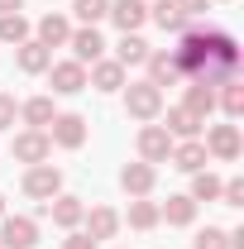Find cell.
Wrapping results in <instances>:
<instances>
[{
    "label": "cell",
    "instance_id": "cell-36",
    "mask_svg": "<svg viewBox=\"0 0 244 249\" xmlns=\"http://www.w3.org/2000/svg\"><path fill=\"white\" fill-rule=\"evenodd\" d=\"M19 5L24 0H0V15H19Z\"/></svg>",
    "mask_w": 244,
    "mask_h": 249
},
{
    "label": "cell",
    "instance_id": "cell-17",
    "mask_svg": "<svg viewBox=\"0 0 244 249\" xmlns=\"http://www.w3.org/2000/svg\"><path fill=\"white\" fill-rule=\"evenodd\" d=\"M87 87H96V91H120L124 87V67L115 58H96L91 72H87Z\"/></svg>",
    "mask_w": 244,
    "mask_h": 249
},
{
    "label": "cell",
    "instance_id": "cell-2",
    "mask_svg": "<svg viewBox=\"0 0 244 249\" xmlns=\"http://www.w3.org/2000/svg\"><path fill=\"white\" fill-rule=\"evenodd\" d=\"M124 110H129L134 120L153 124L163 115V87H153L149 77H144V82H129V87H124Z\"/></svg>",
    "mask_w": 244,
    "mask_h": 249
},
{
    "label": "cell",
    "instance_id": "cell-34",
    "mask_svg": "<svg viewBox=\"0 0 244 249\" xmlns=\"http://www.w3.org/2000/svg\"><path fill=\"white\" fill-rule=\"evenodd\" d=\"M62 249H101V245H96V240L87 235V230H72V235L62 240Z\"/></svg>",
    "mask_w": 244,
    "mask_h": 249
},
{
    "label": "cell",
    "instance_id": "cell-18",
    "mask_svg": "<svg viewBox=\"0 0 244 249\" xmlns=\"http://www.w3.org/2000/svg\"><path fill=\"white\" fill-rule=\"evenodd\" d=\"M82 225H87V235H91L96 245H101V240H115V230H120V211H110V206H91V211L82 216Z\"/></svg>",
    "mask_w": 244,
    "mask_h": 249
},
{
    "label": "cell",
    "instance_id": "cell-4",
    "mask_svg": "<svg viewBox=\"0 0 244 249\" xmlns=\"http://www.w3.org/2000/svg\"><path fill=\"white\" fill-rule=\"evenodd\" d=\"M10 154H15V163H48V154H53V139H48V129H24V134H15V144H10Z\"/></svg>",
    "mask_w": 244,
    "mask_h": 249
},
{
    "label": "cell",
    "instance_id": "cell-1",
    "mask_svg": "<svg viewBox=\"0 0 244 249\" xmlns=\"http://www.w3.org/2000/svg\"><path fill=\"white\" fill-rule=\"evenodd\" d=\"M173 58H177L182 82L225 87V82H235V72H240V43H235V34H225V29H196V24H192V29L177 38Z\"/></svg>",
    "mask_w": 244,
    "mask_h": 249
},
{
    "label": "cell",
    "instance_id": "cell-3",
    "mask_svg": "<svg viewBox=\"0 0 244 249\" xmlns=\"http://www.w3.org/2000/svg\"><path fill=\"white\" fill-rule=\"evenodd\" d=\"M38 220L34 216H0V249H34Z\"/></svg>",
    "mask_w": 244,
    "mask_h": 249
},
{
    "label": "cell",
    "instance_id": "cell-31",
    "mask_svg": "<svg viewBox=\"0 0 244 249\" xmlns=\"http://www.w3.org/2000/svg\"><path fill=\"white\" fill-rule=\"evenodd\" d=\"M192 249H230V230H220V225H206V230L192 240Z\"/></svg>",
    "mask_w": 244,
    "mask_h": 249
},
{
    "label": "cell",
    "instance_id": "cell-12",
    "mask_svg": "<svg viewBox=\"0 0 244 249\" xmlns=\"http://www.w3.org/2000/svg\"><path fill=\"white\" fill-rule=\"evenodd\" d=\"M149 82L153 87H173V82H182V72H177V58H173V48H149Z\"/></svg>",
    "mask_w": 244,
    "mask_h": 249
},
{
    "label": "cell",
    "instance_id": "cell-23",
    "mask_svg": "<svg viewBox=\"0 0 244 249\" xmlns=\"http://www.w3.org/2000/svg\"><path fill=\"white\" fill-rule=\"evenodd\" d=\"M15 58H19V72H48V62H53V48H43L38 38H24Z\"/></svg>",
    "mask_w": 244,
    "mask_h": 249
},
{
    "label": "cell",
    "instance_id": "cell-7",
    "mask_svg": "<svg viewBox=\"0 0 244 249\" xmlns=\"http://www.w3.org/2000/svg\"><path fill=\"white\" fill-rule=\"evenodd\" d=\"M48 82H53V91H58V96H77V91H87V67H82L77 58L48 62Z\"/></svg>",
    "mask_w": 244,
    "mask_h": 249
},
{
    "label": "cell",
    "instance_id": "cell-15",
    "mask_svg": "<svg viewBox=\"0 0 244 249\" xmlns=\"http://www.w3.org/2000/svg\"><path fill=\"white\" fill-rule=\"evenodd\" d=\"M163 129H168V134H173V139H196V134H201V115H192V110H187V106H163Z\"/></svg>",
    "mask_w": 244,
    "mask_h": 249
},
{
    "label": "cell",
    "instance_id": "cell-26",
    "mask_svg": "<svg viewBox=\"0 0 244 249\" xmlns=\"http://www.w3.org/2000/svg\"><path fill=\"white\" fill-rule=\"evenodd\" d=\"M124 220H129L134 230H153V225H158V201L134 196V201H129V211H124Z\"/></svg>",
    "mask_w": 244,
    "mask_h": 249
},
{
    "label": "cell",
    "instance_id": "cell-14",
    "mask_svg": "<svg viewBox=\"0 0 244 249\" xmlns=\"http://www.w3.org/2000/svg\"><path fill=\"white\" fill-rule=\"evenodd\" d=\"M43 211L53 216V225H62V230H77L82 225V216H87V206H82V196H53V201H43Z\"/></svg>",
    "mask_w": 244,
    "mask_h": 249
},
{
    "label": "cell",
    "instance_id": "cell-30",
    "mask_svg": "<svg viewBox=\"0 0 244 249\" xmlns=\"http://www.w3.org/2000/svg\"><path fill=\"white\" fill-rule=\"evenodd\" d=\"M220 110L235 120V115H244V87L240 82H225V91H220Z\"/></svg>",
    "mask_w": 244,
    "mask_h": 249
},
{
    "label": "cell",
    "instance_id": "cell-19",
    "mask_svg": "<svg viewBox=\"0 0 244 249\" xmlns=\"http://www.w3.org/2000/svg\"><path fill=\"white\" fill-rule=\"evenodd\" d=\"M149 19H153L163 34H187V29H192V19L177 10V0H158V5L149 10Z\"/></svg>",
    "mask_w": 244,
    "mask_h": 249
},
{
    "label": "cell",
    "instance_id": "cell-16",
    "mask_svg": "<svg viewBox=\"0 0 244 249\" xmlns=\"http://www.w3.org/2000/svg\"><path fill=\"white\" fill-rule=\"evenodd\" d=\"M153 182H158V173H153V163H144V158H139V163H124V168H120V187L129 192V196H149Z\"/></svg>",
    "mask_w": 244,
    "mask_h": 249
},
{
    "label": "cell",
    "instance_id": "cell-9",
    "mask_svg": "<svg viewBox=\"0 0 244 249\" xmlns=\"http://www.w3.org/2000/svg\"><path fill=\"white\" fill-rule=\"evenodd\" d=\"M48 139L58 144V149H82L87 144V120L82 115H53V124H48Z\"/></svg>",
    "mask_w": 244,
    "mask_h": 249
},
{
    "label": "cell",
    "instance_id": "cell-6",
    "mask_svg": "<svg viewBox=\"0 0 244 249\" xmlns=\"http://www.w3.org/2000/svg\"><path fill=\"white\" fill-rule=\"evenodd\" d=\"M62 192V173L53 168V163H34L29 173H24V196H34V201H53Z\"/></svg>",
    "mask_w": 244,
    "mask_h": 249
},
{
    "label": "cell",
    "instance_id": "cell-13",
    "mask_svg": "<svg viewBox=\"0 0 244 249\" xmlns=\"http://www.w3.org/2000/svg\"><path fill=\"white\" fill-rule=\"evenodd\" d=\"M168 163H173V168H182V173H201V168L211 163V154H206V144H201V139H177V144H173V154H168Z\"/></svg>",
    "mask_w": 244,
    "mask_h": 249
},
{
    "label": "cell",
    "instance_id": "cell-10",
    "mask_svg": "<svg viewBox=\"0 0 244 249\" xmlns=\"http://www.w3.org/2000/svg\"><path fill=\"white\" fill-rule=\"evenodd\" d=\"M173 144H177V139H173L163 124H144V129H139V158H144V163H168Z\"/></svg>",
    "mask_w": 244,
    "mask_h": 249
},
{
    "label": "cell",
    "instance_id": "cell-5",
    "mask_svg": "<svg viewBox=\"0 0 244 249\" xmlns=\"http://www.w3.org/2000/svg\"><path fill=\"white\" fill-rule=\"evenodd\" d=\"M201 144H206V154L220 158V163H235V158L244 154V139H240V129H235V124H211Z\"/></svg>",
    "mask_w": 244,
    "mask_h": 249
},
{
    "label": "cell",
    "instance_id": "cell-25",
    "mask_svg": "<svg viewBox=\"0 0 244 249\" xmlns=\"http://www.w3.org/2000/svg\"><path fill=\"white\" fill-rule=\"evenodd\" d=\"M182 106L192 110V115H211L215 110V87H196V82H187V96H182Z\"/></svg>",
    "mask_w": 244,
    "mask_h": 249
},
{
    "label": "cell",
    "instance_id": "cell-21",
    "mask_svg": "<svg viewBox=\"0 0 244 249\" xmlns=\"http://www.w3.org/2000/svg\"><path fill=\"white\" fill-rule=\"evenodd\" d=\"M53 115H58V110H53V96H29V101L19 106V120L29 124V129H48Z\"/></svg>",
    "mask_w": 244,
    "mask_h": 249
},
{
    "label": "cell",
    "instance_id": "cell-28",
    "mask_svg": "<svg viewBox=\"0 0 244 249\" xmlns=\"http://www.w3.org/2000/svg\"><path fill=\"white\" fill-rule=\"evenodd\" d=\"M24 38H29V19L24 15H0V43H15L19 48Z\"/></svg>",
    "mask_w": 244,
    "mask_h": 249
},
{
    "label": "cell",
    "instance_id": "cell-35",
    "mask_svg": "<svg viewBox=\"0 0 244 249\" xmlns=\"http://www.w3.org/2000/svg\"><path fill=\"white\" fill-rule=\"evenodd\" d=\"M206 5H211V0H177V10H182L187 19H196V15H201Z\"/></svg>",
    "mask_w": 244,
    "mask_h": 249
},
{
    "label": "cell",
    "instance_id": "cell-11",
    "mask_svg": "<svg viewBox=\"0 0 244 249\" xmlns=\"http://www.w3.org/2000/svg\"><path fill=\"white\" fill-rule=\"evenodd\" d=\"M67 48H72V58L82 62H96V58H105V38H101V29L96 24H82V29H72V38H67Z\"/></svg>",
    "mask_w": 244,
    "mask_h": 249
},
{
    "label": "cell",
    "instance_id": "cell-32",
    "mask_svg": "<svg viewBox=\"0 0 244 249\" xmlns=\"http://www.w3.org/2000/svg\"><path fill=\"white\" fill-rule=\"evenodd\" d=\"M220 201H225V206H244V182H240V178L220 182Z\"/></svg>",
    "mask_w": 244,
    "mask_h": 249
},
{
    "label": "cell",
    "instance_id": "cell-27",
    "mask_svg": "<svg viewBox=\"0 0 244 249\" xmlns=\"http://www.w3.org/2000/svg\"><path fill=\"white\" fill-rule=\"evenodd\" d=\"M192 201H215L220 196V178H215L211 168H201V173H192V192H187Z\"/></svg>",
    "mask_w": 244,
    "mask_h": 249
},
{
    "label": "cell",
    "instance_id": "cell-29",
    "mask_svg": "<svg viewBox=\"0 0 244 249\" xmlns=\"http://www.w3.org/2000/svg\"><path fill=\"white\" fill-rule=\"evenodd\" d=\"M105 10H110V0H72V15H77L82 24H101Z\"/></svg>",
    "mask_w": 244,
    "mask_h": 249
},
{
    "label": "cell",
    "instance_id": "cell-8",
    "mask_svg": "<svg viewBox=\"0 0 244 249\" xmlns=\"http://www.w3.org/2000/svg\"><path fill=\"white\" fill-rule=\"evenodd\" d=\"M105 19H110L120 34H139V29H144V19H149V5H144V0H110Z\"/></svg>",
    "mask_w": 244,
    "mask_h": 249
},
{
    "label": "cell",
    "instance_id": "cell-24",
    "mask_svg": "<svg viewBox=\"0 0 244 249\" xmlns=\"http://www.w3.org/2000/svg\"><path fill=\"white\" fill-rule=\"evenodd\" d=\"M158 220H168V225H192V220H196V201H192V196H168V201L158 206Z\"/></svg>",
    "mask_w": 244,
    "mask_h": 249
},
{
    "label": "cell",
    "instance_id": "cell-20",
    "mask_svg": "<svg viewBox=\"0 0 244 249\" xmlns=\"http://www.w3.org/2000/svg\"><path fill=\"white\" fill-rule=\"evenodd\" d=\"M67 38H72V19L67 15H43L38 19V43L43 48H67Z\"/></svg>",
    "mask_w": 244,
    "mask_h": 249
},
{
    "label": "cell",
    "instance_id": "cell-37",
    "mask_svg": "<svg viewBox=\"0 0 244 249\" xmlns=\"http://www.w3.org/2000/svg\"><path fill=\"white\" fill-rule=\"evenodd\" d=\"M0 216H5V196H0Z\"/></svg>",
    "mask_w": 244,
    "mask_h": 249
},
{
    "label": "cell",
    "instance_id": "cell-22",
    "mask_svg": "<svg viewBox=\"0 0 244 249\" xmlns=\"http://www.w3.org/2000/svg\"><path fill=\"white\" fill-rule=\"evenodd\" d=\"M144 58H149V43H144L139 34H120V43H115V62H120L124 72H129V67H144Z\"/></svg>",
    "mask_w": 244,
    "mask_h": 249
},
{
    "label": "cell",
    "instance_id": "cell-33",
    "mask_svg": "<svg viewBox=\"0 0 244 249\" xmlns=\"http://www.w3.org/2000/svg\"><path fill=\"white\" fill-rule=\"evenodd\" d=\"M15 120H19V101L0 96V129H15Z\"/></svg>",
    "mask_w": 244,
    "mask_h": 249
}]
</instances>
